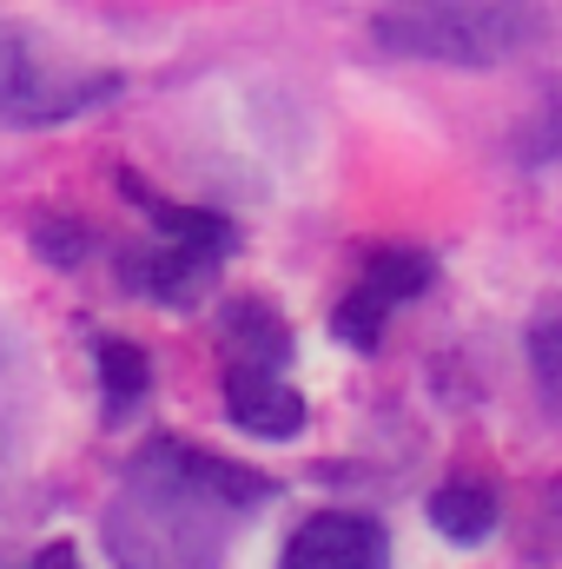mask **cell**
Masks as SVG:
<instances>
[{"label":"cell","instance_id":"obj_1","mask_svg":"<svg viewBox=\"0 0 562 569\" xmlns=\"http://www.w3.org/2000/svg\"><path fill=\"white\" fill-rule=\"evenodd\" d=\"M272 497L279 477L185 437H152L100 517V543L113 569H219L232 530Z\"/></svg>","mask_w":562,"mask_h":569},{"label":"cell","instance_id":"obj_2","mask_svg":"<svg viewBox=\"0 0 562 569\" xmlns=\"http://www.w3.org/2000/svg\"><path fill=\"white\" fill-rule=\"evenodd\" d=\"M543 40V0H404L371 20V47L430 67H503Z\"/></svg>","mask_w":562,"mask_h":569},{"label":"cell","instance_id":"obj_3","mask_svg":"<svg viewBox=\"0 0 562 569\" xmlns=\"http://www.w3.org/2000/svg\"><path fill=\"white\" fill-rule=\"evenodd\" d=\"M120 73H80V67H60L40 40H27L20 27L0 20V127H60V120H80L107 100H120Z\"/></svg>","mask_w":562,"mask_h":569},{"label":"cell","instance_id":"obj_4","mask_svg":"<svg viewBox=\"0 0 562 569\" xmlns=\"http://www.w3.org/2000/svg\"><path fill=\"white\" fill-rule=\"evenodd\" d=\"M430 284H436V259H430V252H418V246H378V252L364 259V279L351 284L344 305L331 311L338 345H351V351H378L391 311L418 305Z\"/></svg>","mask_w":562,"mask_h":569},{"label":"cell","instance_id":"obj_5","mask_svg":"<svg viewBox=\"0 0 562 569\" xmlns=\"http://www.w3.org/2000/svg\"><path fill=\"white\" fill-rule=\"evenodd\" d=\"M279 569H391V530L364 510H311L284 537Z\"/></svg>","mask_w":562,"mask_h":569},{"label":"cell","instance_id":"obj_6","mask_svg":"<svg viewBox=\"0 0 562 569\" xmlns=\"http://www.w3.org/2000/svg\"><path fill=\"white\" fill-rule=\"evenodd\" d=\"M219 266H225V259H212V252H199V246L145 239V246H133V252L120 259V279H127V291H140V298L165 305V311H185V305L205 298V284L219 279Z\"/></svg>","mask_w":562,"mask_h":569},{"label":"cell","instance_id":"obj_7","mask_svg":"<svg viewBox=\"0 0 562 569\" xmlns=\"http://www.w3.org/2000/svg\"><path fill=\"white\" fill-rule=\"evenodd\" d=\"M225 418L245 437H298L304 430V398L284 385V371H252V365H225Z\"/></svg>","mask_w":562,"mask_h":569},{"label":"cell","instance_id":"obj_8","mask_svg":"<svg viewBox=\"0 0 562 569\" xmlns=\"http://www.w3.org/2000/svg\"><path fill=\"white\" fill-rule=\"evenodd\" d=\"M120 192H127V199L145 212L152 239L199 246V252H212V259H232V252H239V226H232L225 212H205V206H172V199H159V192L145 186L140 172H120Z\"/></svg>","mask_w":562,"mask_h":569},{"label":"cell","instance_id":"obj_9","mask_svg":"<svg viewBox=\"0 0 562 569\" xmlns=\"http://www.w3.org/2000/svg\"><path fill=\"white\" fill-rule=\"evenodd\" d=\"M430 523H436V537L476 550V543L496 537V523H503V497H496L483 477H450V483L430 490Z\"/></svg>","mask_w":562,"mask_h":569},{"label":"cell","instance_id":"obj_10","mask_svg":"<svg viewBox=\"0 0 562 569\" xmlns=\"http://www.w3.org/2000/svg\"><path fill=\"white\" fill-rule=\"evenodd\" d=\"M225 351H232V365L284 371L291 365V325L265 298H239V305H225Z\"/></svg>","mask_w":562,"mask_h":569},{"label":"cell","instance_id":"obj_11","mask_svg":"<svg viewBox=\"0 0 562 569\" xmlns=\"http://www.w3.org/2000/svg\"><path fill=\"white\" fill-rule=\"evenodd\" d=\"M93 365H100V398H107V425H127L140 411V398L152 391V358L133 338L100 331L93 338Z\"/></svg>","mask_w":562,"mask_h":569},{"label":"cell","instance_id":"obj_12","mask_svg":"<svg viewBox=\"0 0 562 569\" xmlns=\"http://www.w3.org/2000/svg\"><path fill=\"white\" fill-rule=\"evenodd\" d=\"M523 358H530V378L543 391V411L562 418V311H543L530 331H523Z\"/></svg>","mask_w":562,"mask_h":569},{"label":"cell","instance_id":"obj_13","mask_svg":"<svg viewBox=\"0 0 562 569\" xmlns=\"http://www.w3.org/2000/svg\"><path fill=\"white\" fill-rule=\"evenodd\" d=\"M33 246H40L53 266H67V272H73V266L93 252V232H87L80 219H53V212H40V219H33Z\"/></svg>","mask_w":562,"mask_h":569},{"label":"cell","instance_id":"obj_14","mask_svg":"<svg viewBox=\"0 0 562 569\" xmlns=\"http://www.w3.org/2000/svg\"><path fill=\"white\" fill-rule=\"evenodd\" d=\"M556 152H562V87H550V113L523 127V140H516V159H523V166H550Z\"/></svg>","mask_w":562,"mask_h":569},{"label":"cell","instance_id":"obj_15","mask_svg":"<svg viewBox=\"0 0 562 569\" xmlns=\"http://www.w3.org/2000/svg\"><path fill=\"white\" fill-rule=\"evenodd\" d=\"M536 537H543V550H556L562 557V477L543 483V510H536Z\"/></svg>","mask_w":562,"mask_h":569},{"label":"cell","instance_id":"obj_16","mask_svg":"<svg viewBox=\"0 0 562 569\" xmlns=\"http://www.w3.org/2000/svg\"><path fill=\"white\" fill-rule=\"evenodd\" d=\"M27 569H87V563H80V550H73V543H47Z\"/></svg>","mask_w":562,"mask_h":569}]
</instances>
